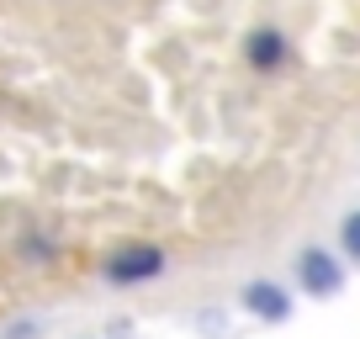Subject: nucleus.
<instances>
[{
  "label": "nucleus",
  "instance_id": "nucleus-1",
  "mask_svg": "<svg viewBox=\"0 0 360 339\" xmlns=\"http://www.w3.org/2000/svg\"><path fill=\"white\" fill-rule=\"evenodd\" d=\"M169 271L165 244H148V238H133V244H117L101 255V276L112 286H148Z\"/></svg>",
  "mask_w": 360,
  "mask_h": 339
},
{
  "label": "nucleus",
  "instance_id": "nucleus-2",
  "mask_svg": "<svg viewBox=\"0 0 360 339\" xmlns=\"http://www.w3.org/2000/svg\"><path fill=\"white\" fill-rule=\"evenodd\" d=\"M297 286H302V297H313V302H328V297L345 292V255L339 249H323V244H302L297 249Z\"/></svg>",
  "mask_w": 360,
  "mask_h": 339
},
{
  "label": "nucleus",
  "instance_id": "nucleus-3",
  "mask_svg": "<svg viewBox=\"0 0 360 339\" xmlns=\"http://www.w3.org/2000/svg\"><path fill=\"white\" fill-rule=\"evenodd\" d=\"M244 64L255 69V75H281L286 64H292V37L281 32V27H249L244 32Z\"/></svg>",
  "mask_w": 360,
  "mask_h": 339
},
{
  "label": "nucleus",
  "instance_id": "nucleus-4",
  "mask_svg": "<svg viewBox=\"0 0 360 339\" xmlns=\"http://www.w3.org/2000/svg\"><path fill=\"white\" fill-rule=\"evenodd\" d=\"M238 307H244L249 318H259V324H286L292 318V292H286L281 281H270V276H255V281L238 286Z\"/></svg>",
  "mask_w": 360,
  "mask_h": 339
},
{
  "label": "nucleus",
  "instance_id": "nucleus-5",
  "mask_svg": "<svg viewBox=\"0 0 360 339\" xmlns=\"http://www.w3.org/2000/svg\"><path fill=\"white\" fill-rule=\"evenodd\" d=\"M53 255H58V238H48V234H22V244H16L22 265H53Z\"/></svg>",
  "mask_w": 360,
  "mask_h": 339
},
{
  "label": "nucleus",
  "instance_id": "nucleus-6",
  "mask_svg": "<svg viewBox=\"0 0 360 339\" xmlns=\"http://www.w3.org/2000/svg\"><path fill=\"white\" fill-rule=\"evenodd\" d=\"M339 255H345L349 265H360V207H349V212L339 217Z\"/></svg>",
  "mask_w": 360,
  "mask_h": 339
},
{
  "label": "nucleus",
  "instance_id": "nucleus-7",
  "mask_svg": "<svg viewBox=\"0 0 360 339\" xmlns=\"http://www.w3.org/2000/svg\"><path fill=\"white\" fill-rule=\"evenodd\" d=\"M0 339H37V324H32V318H16V324L6 328Z\"/></svg>",
  "mask_w": 360,
  "mask_h": 339
}]
</instances>
